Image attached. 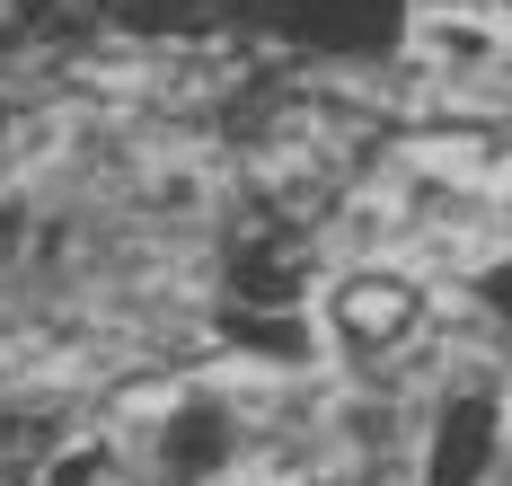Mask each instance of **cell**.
I'll return each instance as SVG.
<instances>
[{
    "label": "cell",
    "mask_w": 512,
    "mask_h": 486,
    "mask_svg": "<svg viewBox=\"0 0 512 486\" xmlns=\"http://www.w3.org/2000/svg\"><path fill=\"white\" fill-rule=\"evenodd\" d=\"M486 301H495V310L512 319V266H495V274H486Z\"/></svg>",
    "instance_id": "6"
},
{
    "label": "cell",
    "mask_w": 512,
    "mask_h": 486,
    "mask_svg": "<svg viewBox=\"0 0 512 486\" xmlns=\"http://www.w3.org/2000/svg\"><path fill=\"white\" fill-rule=\"evenodd\" d=\"M486 433H495V407H486V398H460V407L442 416V442H433V486H477Z\"/></svg>",
    "instance_id": "4"
},
{
    "label": "cell",
    "mask_w": 512,
    "mask_h": 486,
    "mask_svg": "<svg viewBox=\"0 0 512 486\" xmlns=\"http://www.w3.org/2000/svg\"><path fill=\"white\" fill-rule=\"evenodd\" d=\"M336 336L345 345H362V354H380V345H398L415 319H424V301H415V283H398V274H354V283H336Z\"/></svg>",
    "instance_id": "1"
},
{
    "label": "cell",
    "mask_w": 512,
    "mask_h": 486,
    "mask_svg": "<svg viewBox=\"0 0 512 486\" xmlns=\"http://www.w3.org/2000/svg\"><path fill=\"white\" fill-rule=\"evenodd\" d=\"M221 460H230V407L221 398H177V416L159 425V478L204 486Z\"/></svg>",
    "instance_id": "2"
},
{
    "label": "cell",
    "mask_w": 512,
    "mask_h": 486,
    "mask_svg": "<svg viewBox=\"0 0 512 486\" xmlns=\"http://www.w3.org/2000/svg\"><path fill=\"white\" fill-rule=\"evenodd\" d=\"M53 451H62V425L45 407H9L0 416V486H45Z\"/></svg>",
    "instance_id": "3"
},
{
    "label": "cell",
    "mask_w": 512,
    "mask_h": 486,
    "mask_svg": "<svg viewBox=\"0 0 512 486\" xmlns=\"http://www.w3.org/2000/svg\"><path fill=\"white\" fill-rule=\"evenodd\" d=\"M106 469H115V460H106V442H62V451H53V469H45V486H106Z\"/></svg>",
    "instance_id": "5"
}]
</instances>
